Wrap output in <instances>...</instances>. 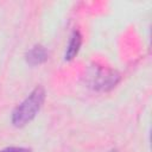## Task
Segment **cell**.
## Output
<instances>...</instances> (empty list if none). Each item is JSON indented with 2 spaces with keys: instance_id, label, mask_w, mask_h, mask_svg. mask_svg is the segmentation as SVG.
Masks as SVG:
<instances>
[{
  "instance_id": "cell-6",
  "label": "cell",
  "mask_w": 152,
  "mask_h": 152,
  "mask_svg": "<svg viewBox=\"0 0 152 152\" xmlns=\"http://www.w3.org/2000/svg\"><path fill=\"white\" fill-rule=\"evenodd\" d=\"M108 152H120L119 150H116V148H112V150H109Z\"/></svg>"
},
{
  "instance_id": "cell-2",
  "label": "cell",
  "mask_w": 152,
  "mask_h": 152,
  "mask_svg": "<svg viewBox=\"0 0 152 152\" xmlns=\"http://www.w3.org/2000/svg\"><path fill=\"white\" fill-rule=\"evenodd\" d=\"M120 81V74L113 69L93 65L89 66L84 75V82L89 88L97 91H108Z\"/></svg>"
},
{
  "instance_id": "cell-3",
  "label": "cell",
  "mask_w": 152,
  "mask_h": 152,
  "mask_svg": "<svg viewBox=\"0 0 152 152\" xmlns=\"http://www.w3.org/2000/svg\"><path fill=\"white\" fill-rule=\"evenodd\" d=\"M49 58V52L45 49V46L40 45V44H36L33 45L25 55V59L27 62V64L36 66L39 64H43L44 62H46Z\"/></svg>"
},
{
  "instance_id": "cell-4",
  "label": "cell",
  "mask_w": 152,
  "mask_h": 152,
  "mask_svg": "<svg viewBox=\"0 0 152 152\" xmlns=\"http://www.w3.org/2000/svg\"><path fill=\"white\" fill-rule=\"evenodd\" d=\"M81 44H82V36L80 31L75 30L71 33V37H70V40H69V44L65 51V61H71L75 58V56L77 55L81 48Z\"/></svg>"
},
{
  "instance_id": "cell-1",
  "label": "cell",
  "mask_w": 152,
  "mask_h": 152,
  "mask_svg": "<svg viewBox=\"0 0 152 152\" xmlns=\"http://www.w3.org/2000/svg\"><path fill=\"white\" fill-rule=\"evenodd\" d=\"M45 101V89L42 86L36 87L20 102L12 113V124L15 127H24L34 119Z\"/></svg>"
},
{
  "instance_id": "cell-5",
  "label": "cell",
  "mask_w": 152,
  "mask_h": 152,
  "mask_svg": "<svg viewBox=\"0 0 152 152\" xmlns=\"http://www.w3.org/2000/svg\"><path fill=\"white\" fill-rule=\"evenodd\" d=\"M0 152H32V150L28 148V147L11 146V147H6V148H4V150H0Z\"/></svg>"
}]
</instances>
